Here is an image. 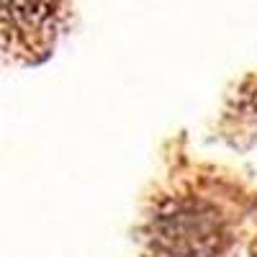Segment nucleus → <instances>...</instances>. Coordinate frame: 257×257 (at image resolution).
Listing matches in <instances>:
<instances>
[{
	"mask_svg": "<svg viewBox=\"0 0 257 257\" xmlns=\"http://www.w3.org/2000/svg\"><path fill=\"white\" fill-rule=\"evenodd\" d=\"M152 242L165 257H216L226 244L224 216L201 198L167 201L152 219Z\"/></svg>",
	"mask_w": 257,
	"mask_h": 257,
	"instance_id": "obj_1",
	"label": "nucleus"
},
{
	"mask_svg": "<svg viewBox=\"0 0 257 257\" xmlns=\"http://www.w3.org/2000/svg\"><path fill=\"white\" fill-rule=\"evenodd\" d=\"M59 0H3V36L26 52L44 49L54 36Z\"/></svg>",
	"mask_w": 257,
	"mask_h": 257,
	"instance_id": "obj_2",
	"label": "nucleus"
}]
</instances>
